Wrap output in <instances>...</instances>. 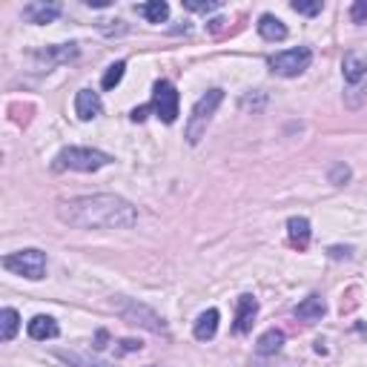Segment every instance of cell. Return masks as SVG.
I'll return each instance as SVG.
<instances>
[{
	"instance_id": "24",
	"label": "cell",
	"mask_w": 367,
	"mask_h": 367,
	"mask_svg": "<svg viewBox=\"0 0 367 367\" xmlns=\"http://www.w3.org/2000/svg\"><path fill=\"white\" fill-rule=\"evenodd\" d=\"M347 181H350V167H347V164H336V167L330 170V184L341 187V184H347Z\"/></svg>"
},
{
	"instance_id": "16",
	"label": "cell",
	"mask_w": 367,
	"mask_h": 367,
	"mask_svg": "<svg viewBox=\"0 0 367 367\" xmlns=\"http://www.w3.org/2000/svg\"><path fill=\"white\" fill-rule=\"evenodd\" d=\"M60 330H57V322L52 316H35L29 322V336L35 341H46V339H55Z\"/></svg>"
},
{
	"instance_id": "20",
	"label": "cell",
	"mask_w": 367,
	"mask_h": 367,
	"mask_svg": "<svg viewBox=\"0 0 367 367\" xmlns=\"http://www.w3.org/2000/svg\"><path fill=\"white\" fill-rule=\"evenodd\" d=\"M18 327H21V316H18V310H12V307L0 310V339H4V341H12V339H15V333H18Z\"/></svg>"
},
{
	"instance_id": "10",
	"label": "cell",
	"mask_w": 367,
	"mask_h": 367,
	"mask_svg": "<svg viewBox=\"0 0 367 367\" xmlns=\"http://www.w3.org/2000/svg\"><path fill=\"white\" fill-rule=\"evenodd\" d=\"M101 98H98V92H92V89H81L78 92V98H75V112H78V118L81 121H92V118H98L101 115Z\"/></svg>"
},
{
	"instance_id": "25",
	"label": "cell",
	"mask_w": 367,
	"mask_h": 367,
	"mask_svg": "<svg viewBox=\"0 0 367 367\" xmlns=\"http://www.w3.org/2000/svg\"><path fill=\"white\" fill-rule=\"evenodd\" d=\"M292 12L299 15H319L322 12V4L316 0V4H302V0H292Z\"/></svg>"
},
{
	"instance_id": "9",
	"label": "cell",
	"mask_w": 367,
	"mask_h": 367,
	"mask_svg": "<svg viewBox=\"0 0 367 367\" xmlns=\"http://www.w3.org/2000/svg\"><path fill=\"white\" fill-rule=\"evenodd\" d=\"M258 316V302L253 296H241L239 299V313H236V333H250Z\"/></svg>"
},
{
	"instance_id": "3",
	"label": "cell",
	"mask_w": 367,
	"mask_h": 367,
	"mask_svg": "<svg viewBox=\"0 0 367 367\" xmlns=\"http://www.w3.org/2000/svg\"><path fill=\"white\" fill-rule=\"evenodd\" d=\"M221 101H224V92H221V89H209L207 95L198 98V104H195L192 112H190L187 132H184V138H187L190 143H198V141L204 138V132H207V126H209L215 109L221 106Z\"/></svg>"
},
{
	"instance_id": "12",
	"label": "cell",
	"mask_w": 367,
	"mask_h": 367,
	"mask_svg": "<svg viewBox=\"0 0 367 367\" xmlns=\"http://www.w3.org/2000/svg\"><path fill=\"white\" fill-rule=\"evenodd\" d=\"M287 236H290L292 247L307 250V247H310V221H307V218L292 215L290 221H287Z\"/></svg>"
},
{
	"instance_id": "13",
	"label": "cell",
	"mask_w": 367,
	"mask_h": 367,
	"mask_svg": "<svg viewBox=\"0 0 367 367\" xmlns=\"http://www.w3.org/2000/svg\"><path fill=\"white\" fill-rule=\"evenodd\" d=\"M60 15L57 4H26L23 6V21L29 23H52Z\"/></svg>"
},
{
	"instance_id": "29",
	"label": "cell",
	"mask_w": 367,
	"mask_h": 367,
	"mask_svg": "<svg viewBox=\"0 0 367 367\" xmlns=\"http://www.w3.org/2000/svg\"><path fill=\"white\" fill-rule=\"evenodd\" d=\"M150 109H153V106H138V109L132 112V121H143V118H146V112H150Z\"/></svg>"
},
{
	"instance_id": "26",
	"label": "cell",
	"mask_w": 367,
	"mask_h": 367,
	"mask_svg": "<svg viewBox=\"0 0 367 367\" xmlns=\"http://www.w3.org/2000/svg\"><path fill=\"white\" fill-rule=\"evenodd\" d=\"M353 23H367V0H356L353 9H350Z\"/></svg>"
},
{
	"instance_id": "4",
	"label": "cell",
	"mask_w": 367,
	"mask_h": 367,
	"mask_svg": "<svg viewBox=\"0 0 367 367\" xmlns=\"http://www.w3.org/2000/svg\"><path fill=\"white\" fill-rule=\"evenodd\" d=\"M4 267H6L9 273H18V275H23V278L38 281V278L46 275V256H43L40 250L29 247V250H21V253L6 256V258H4Z\"/></svg>"
},
{
	"instance_id": "17",
	"label": "cell",
	"mask_w": 367,
	"mask_h": 367,
	"mask_svg": "<svg viewBox=\"0 0 367 367\" xmlns=\"http://www.w3.org/2000/svg\"><path fill=\"white\" fill-rule=\"evenodd\" d=\"M218 319H221V316H218V310H212V307L207 313H201L198 322H195V327H192L195 339L198 341H209L215 336V330H218Z\"/></svg>"
},
{
	"instance_id": "31",
	"label": "cell",
	"mask_w": 367,
	"mask_h": 367,
	"mask_svg": "<svg viewBox=\"0 0 367 367\" xmlns=\"http://www.w3.org/2000/svg\"><path fill=\"white\" fill-rule=\"evenodd\" d=\"M104 341H106V330H98V339H95V347H98V350H104V347H106Z\"/></svg>"
},
{
	"instance_id": "1",
	"label": "cell",
	"mask_w": 367,
	"mask_h": 367,
	"mask_svg": "<svg viewBox=\"0 0 367 367\" xmlns=\"http://www.w3.org/2000/svg\"><path fill=\"white\" fill-rule=\"evenodd\" d=\"M57 218L78 230H126L138 221V212L118 195H84L63 201L57 207Z\"/></svg>"
},
{
	"instance_id": "19",
	"label": "cell",
	"mask_w": 367,
	"mask_h": 367,
	"mask_svg": "<svg viewBox=\"0 0 367 367\" xmlns=\"http://www.w3.org/2000/svg\"><path fill=\"white\" fill-rule=\"evenodd\" d=\"M138 15L146 18L150 23H164L170 18V6L164 4V0H153V4H141L138 6Z\"/></svg>"
},
{
	"instance_id": "11",
	"label": "cell",
	"mask_w": 367,
	"mask_h": 367,
	"mask_svg": "<svg viewBox=\"0 0 367 367\" xmlns=\"http://www.w3.org/2000/svg\"><path fill=\"white\" fill-rule=\"evenodd\" d=\"M75 55H78V46L75 43H60V46H49L43 52H38L35 60L38 63H46V69H49L52 63H66V60H72Z\"/></svg>"
},
{
	"instance_id": "7",
	"label": "cell",
	"mask_w": 367,
	"mask_h": 367,
	"mask_svg": "<svg viewBox=\"0 0 367 367\" xmlns=\"http://www.w3.org/2000/svg\"><path fill=\"white\" fill-rule=\"evenodd\" d=\"M150 106L155 109V115L164 124H175V118H178V92H175V87L170 81H158L155 89H153V104Z\"/></svg>"
},
{
	"instance_id": "18",
	"label": "cell",
	"mask_w": 367,
	"mask_h": 367,
	"mask_svg": "<svg viewBox=\"0 0 367 367\" xmlns=\"http://www.w3.org/2000/svg\"><path fill=\"white\" fill-rule=\"evenodd\" d=\"M281 347H284V333L281 330H267L261 339H258V344H256V350H258V356H278L281 353Z\"/></svg>"
},
{
	"instance_id": "28",
	"label": "cell",
	"mask_w": 367,
	"mask_h": 367,
	"mask_svg": "<svg viewBox=\"0 0 367 367\" xmlns=\"http://www.w3.org/2000/svg\"><path fill=\"white\" fill-rule=\"evenodd\" d=\"M121 350H124V353H135V350H141V341H135V339H124V341H121Z\"/></svg>"
},
{
	"instance_id": "14",
	"label": "cell",
	"mask_w": 367,
	"mask_h": 367,
	"mask_svg": "<svg viewBox=\"0 0 367 367\" xmlns=\"http://www.w3.org/2000/svg\"><path fill=\"white\" fill-rule=\"evenodd\" d=\"M324 313H327V305H324L322 296H307V299L296 307V319H299V322H307V324L322 322Z\"/></svg>"
},
{
	"instance_id": "8",
	"label": "cell",
	"mask_w": 367,
	"mask_h": 367,
	"mask_svg": "<svg viewBox=\"0 0 367 367\" xmlns=\"http://www.w3.org/2000/svg\"><path fill=\"white\" fill-rule=\"evenodd\" d=\"M341 72H344V81L350 87H358L361 81H367V52L350 49L341 60Z\"/></svg>"
},
{
	"instance_id": "27",
	"label": "cell",
	"mask_w": 367,
	"mask_h": 367,
	"mask_svg": "<svg viewBox=\"0 0 367 367\" xmlns=\"http://www.w3.org/2000/svg\"><path fill=\"white\" fill-rule=\"evenodd\" d=\"M350 247H330V258H350Z\"/></svg>"
},
{
	"instance_id": "32",
	"label": "cell",
	"mask_w": 367,
	"mask_h": 367,
	"mask_svg": "<svg viewBox=\"0 0 367 367\" xmlns=\"http://www.w3.org/2000/svg\"><path fill=\"white\" fill-rule=\"evenodd\" d=\"M87 6H95V9H104V6H109V0H87Z\"/></svg>"
},
{
	"instance_id": "5",
	"label": "cell",
	"mask_w": 367,
	"mask_h": 367,
	"mask_svg": "<svg viewBox=\"0 0 367 367\" xmlns=\"http://www.w3.org/2000/svg\"><path fill=\"white\" fill-rule=\"evenodd\" d=\"M313 60V52L307 46H299V49H287V52H278L270 57V69L275 75H284V78H296L310 66Z\"/></svg>"
},
{
	"instance_id": "21",
	"label": "cell",
	"mask_w": 367,
	"mask_h": 367,
	"mask_svg": "<svg viewBox=\"0 0 367 367\" xmlns=\"http://www.w3.org/2000/svg\"><path fill=\"white\" fill-rule=\"evenodd\" d=\"M55 356L60 361H66L69 367H115V364H106V361H92L87 356H78V353H66V350H57Z\"/></svg>"
},
{
	"instance_id": "30",
	"label": "cell",
	"mask_w": 367,
	"mask_h": 367,
	"mask_svg": "<svg viewBox=\"0 0 367 367\" xmlns=\"http://www.w3.org/2000/svg\"><path fill=\"white\" fill-rule=\"evenodd\" d=\"M224 23H227V21H221V18H218V21H209V32H221Z\"/></svg>"
},
{
	"instance_id": "23",
	"label": "cell",
	"mask_w": 367,
	"mask_h": 367,
	"mask_svg": "<svg viewBox=\"0 0 367 367\" xmlns=\"http://www.w3.org/2000/svg\"><path fill=\"white\" fill-rule=\"evenodd\" d=\"M218 6H221V4H218V0H207V4H204V0H184V9L187 12H215Z\"/></svg>"
},
{
	"instance_id": "15",
	"label": "cell",
	"mask_w": 367,
	"mask_h": 367,
	"mask_svg": "<svg viewBox=\"0 0 367 367\" xmlns=\"http://www.w3.org/2000/svg\"><path fill=\"white\" fill-rule=\"evenodd\" d=\"M258 35L264 38V40H284L287 38V26H284V21H278L275 15H261L258 18Z\"/></svg>"
},
{
	"instance_id": "22",
	"label": "cell",
	"mask_w": 367,
	"mask_h": 367,
	"mask_svg": "<svg viewBox=\"0 0 367 367\" xmlns=\"http://www.w3.org/2000/svg\"><path fill=\"white\" fill-rule=\"evenodd\" d=\"M124 69H126V63H124V60H118V63H112V66L106 69V75H104V81H101V87H104V89H115V87L121 84V78H124Z\"/></svg>"
},
{
	"instance_id": "6",
	"label": "cell",
	"mask_w": 367,
	"mask_h": 367,
	"mask_svg": "<svg viewBox=\"0 0 367 367\" xmlns=\"http://www.w3.org/2000/svg\"><path fill=\"white\" fill-rule=\"evenodd\" d=\"M118 313H121L124 322L138 324V327L150 330V333H167L164 319H161L155 310H150L146 305H138V302H118Z\"/></svg>"
},
{
	"instance_id": "2",
	"label": "cell",
	"mask_w": 367,
	"mask_h": 367,
	"mask_svg": "<svg viewBox=\"0 0 367 367\" xmlns=\"http://www.w3.org/2000/svg\"><path fill=\"white\" fill-rule=\"evenodd\" d=\"M112 158L101 150H89V146H66L55 158V170H75V172H98L106 167Z\"/></svg>"
}]
</instances>
